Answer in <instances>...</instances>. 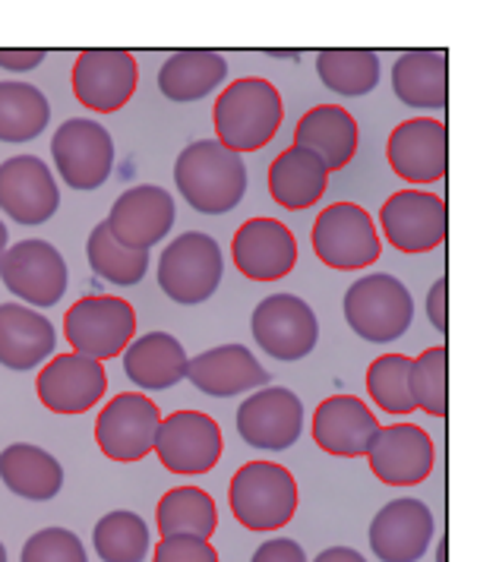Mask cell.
Here are the masks:
<instances>
[{
  "mask_svg": "<svg viewBox=\"0 0 477 562\" xmlns=\"http://www.w3.org/2000/svg\"><path fill=\"white\" fill-rule=\"evenodd\" d=\"M285 121V104L278 89L263 77H244L228 82L212 108L215 139L234 155L266 149Z\"/></svg>",
  "mask_w": 477,
  "mask_h": 562,
  "instance_id": "6da1fadb",
  "label": "cell"
},
{
  "mask_svg": "<svg viewBox=\"0 0 477 562\" xmlns=\"http://www.w3.org/2000/svg\"><path fill=\"white\" fill-rule=\"evenodd\" d=\"M175 183L190 209L202 215H225L247 193V168L244 158L219 139H197L177 155Z\"/></svg>",
  "mask_w": 477,
  "mask_h": 562,
  "instance_id": "7a4b0ae2",
  "label": "cell"
},
{
  "mask_svg": "<svg viewBox=\"0 0 477 562\" xmlns=\"http://www.w3.org/2000/svg\"><path fill=\"white\" fill-rule=\"evenodd\" d=\"M298 503H301V490L295 474L276 461L241 464L228 486V506L253 535L281 531L295 518Z\"/></svg>",
  "mask_w": 477,
  "mask_h": 562,
  "instance_id": "3957f363",
  "label": "cell"
},
{
  "mask_svg": "<svg viewBox=\"0 0 477 562\" xmlns=\"http://www.w3.org/2000/svg\"><path fill=\"white\" fill-rule=\"evenodd\" d=\"M222 272H225L222 247L215 237L202 231H187L175 237L158 259L162 291L184 307H197L209 301L222 284Z\"/></svg>",
  "mask_w": 477,
  "mask_h": 562,
  "instance_id": "277c9868",
  "label": "cell"
},
{
  "mask_svg": "<svg viewBox=\"0 0 477 562\" xmlns=\"http://www.w3.org/2000/svg\"><path fill=\"white\" fill-rule=\"evenodd\" d=\"M345 319L364 341H396L414 319V297L396 276L374 272L357 279L345 291Z\"/></svg>",
  "mask_w": 477,
  "mask_h": 562,
  "instance_id": "5b68a950",
  "label": "cell"
},
{
  "mask_svg": "<svg viewBox=\"0 0 477 562\" xmlns=\"http://www.w3.org/2000/svg\"><path fill=\"white\" fill-rule=\"evenodd\" d=\"M64 335L74 355L92 360L118 358L136 338V310L114 294L79 297L64 316Z\"/></svg>",
  "mask_w": 477,
  "mask_h": 562,
  "instance_id": "8992f818",
  "label": "cell"
},
{
  "mask_svg": "<svg viewBox=\"0 0 477 562\" xmlns=\"http://www.w3.org/2000/svg\"><path fill=\"white\" fill-rule=\"evenodd\" d=\"M313 254L320 262L339 272H354L374 266L382 254L379 231L367 209L357 203H332L326 205L310 231Z\"/></svg>",
  "mask_w": 477,
  "mask_h": 562,
  "instance_id": "52a82bcc",
  "label": "cell"
},
{
  "mask_svg": "<svg viewBox=\"0 0 477 562\" xmlns=\"http://www.w3.org/2000/svg\"><path fill=\"white\" fill-rule=\"evenodd\" d=\"M379 231L399 254H430V250L443 247V240L450 234L446 200L430 190H421V187L399 190L379 209Z\"/></svg>",
  "mask_w": 477,
  "mask_h": 562,
  "instance_id": "ba28073f",
  "label": "cell"
},
{
  "mask_svg": "<svg viewBox=\"0 0 477 562\" xmlns=\"http://www.w3.org/2000/svg\"><path fill=\"white\" fill-rule=\"evenodd\" d=\"M0 281L25 307L48 310L67 294V259L48 240H20L0 256Z\"/></svg>",
  "mask_w": 477,
  "mask_h": 562,
  "instance_id": "9c48e42d",
  "label": "cell"
},
{
  "mask_svg": "<svg viewBox=\"0 0 477 562\" xmlns=\"http://www.w3.org/2000/svg\"><path fill=\"white\" fill-rule=\"evenodd\" d=\"M152 452L171 474L197 477L219 464L225 452V436L215 417L202 411H175L162 417Z\"/></svg>",
  "mask_w": 477,
  "mask_h": 562,
  "instance_id": "30bf717a",
  "label": "cell"
},
{
  "mask_svg": "<svg viewBox=\"0 0 477 562\" xmlns=\"http://www.w3.org/2000/svg\"><path fill=\"white\" fill-rule=\"evenodd\" d=\"M51 158L70 190H99L114 171V139L92 117H70L51 136Z\"/></svg>",
  "mask_w": 477,
  "mask_h": 562,
  "instance_id": "8fae6325",
  "label": "cell"
},
{
  "mask_svg": "<svg viewBox=\"0 0 477 562\" xmlns=\"http://www.w3.org/2000/svg\"><path fill=\"white\" fill-rule=\"evenodd\" d=\"M251 333L269 358L295 363L317 348L320 323L313 307L298 294H269L253 310Z\"/></svg>",
  "mask_w": 477,
  "mask_h": 562,
  "instance_id": "7c38bea8",
  "label": "cell"
},
{
  "mask_svg": "<svg viewBox=\"0 0 477 562\" xmlns=\"http://www.w3.org/2000/svg\"><path fill=\"white\" fill-rule=\"evenodd\" d=\"M162 424L158 405L143 392H121L114 395L96 420V446L111 461H143L155 449V436Z\"/></svg>",
  "mask_w": 477,
  "mask_h": 562,
  "instance_id": "4fadbf2b",
  "label": "cell"
},
{
  "mask_svg": "<svg viewBox=\"0 0 477 562\" xmlns=\"http://www.w3.org/2000/svg\"><path fill=\"white\" fill-rule=\"evenodd\" d=\"M140 82L136 57L124 48H89L76 54L74 95L76 102L96 114L121 111Z\"/></svg>",
  "mask_w": 477,
  "mask_h": 562,
  "instance_id": "5bb4252c",
  "label": "cell"
},
{
  "mask_svg": "<svg viewBox=\"0 0 477 562\" xmlns=\"http://www.w3.org/2000/svg\"><path fill=\"white\" fill-rule=\"evenodd\" d=\"M237 436L263 452H285L291 449L303 430V405L291 389L263 385L244 398V405L234 414Z\"/></svg>",
  "mask_w": 477,
  "mask_h": 562,
  "instance_id": "9a60e30c",
  "label": "cell"
},
{
  "mask_svg": "<svg viewBox=\"0 0 477 562\" xmlns=\"http://www.w3.org/2000/svg\"><path fill=\"white\" fill-rule=\"evenodd\" d=\"M175 218L177 209L171 193L155 183H140L114 200L104 225L121 247L149 254V247L162 244L168 231L175 228Z\"/></svg>",
  "mask_w": 477,
  "mask_h": 562,
  "instance_id": "2e32d148",
  "label": "cell"
},
{
  "mask_svg": "<svg viewBox=\"0 0 477 562\" xmlns=\"http://www.w3.org/2000/svg\"><path fill=\"white\" fill-rule=\"evenodd\" d=\"M364 459L379 484L418 486L428 481L436 464V446L424 427L418 424H392L379 427Z\"/></svg>",
  "mask_w": 477,
  "mask_h": 562,
  "instance_id": "e0dca14e",
  "label": "cell"
},
{
  "mask_svg": "<svg viewBox=\"0 0 477 562\" xmlns=\"http://www.w3.org/2000/svg\"><path fill=\"white\" fill-rule=\"evenodd\" d=\"M389 168L404 183H436L450 171V133L436 117H411L389 133Z\"/></svg>",
  "mask_w": 477,
  "mask_h": 562,
  "instance_id": "ac0fdd59",
  "label": "cell"
},
{
  "mask_svg": "<svg viewBox=\"0 0 477 562\" xmlns=\"http://www.w3.org/2000/svg\"><path fill=\"white\" fill-rule=\"evenodd\" d=\"M0 209L16 225H45L60 209V190L38 155H13L0 161Z\"/></svg>",
  "mask_w": 477,
  "mask_h": 562,
  "instance_id": "d6986e66",
  "label": "cell"
},
{
  "mask_svg": "<svg viewBox=\"0 0 477 562\" xmlns=\"http://www.w3.org/2000/svg\"><path fill=\"white\" fill-rule=\"evenodd\" d=\"M231 259L244 279L281 281L298 266V240L285 222L256 215L234 234Z\"/></svg>",
  "mask_w": 477,
  "mask_h": 562,
  "instance_id": "ffe728a7",
  "label": "cell"
},
{
  "mask_svg": "<svg viewBox=\"0 0 477 562\" xmlns=\"http://www.w3.org/2000/svg\"><path fill=\"white\" fill-rule=\"evenodd\" d=\"M38 402L54 414H86L99 405L108 392L104 363L82 355H57L51 358L35 380Z\"/></svg>",
  "mask_w": 477,
  "mask_h": 562,
  "instance_id": "44dd1931",
  "label": "cell"
},
{
  "mask_svg": "<svg viewBox=\"0 0 477 562\" xmlns=\"http://www.w3.org/2000/svg\"><path fill=\"white\" fill-rule=\"evenodd\" d=\"M433 512L421 499H392L370 521V550L379 562H421L433 543Z\"/></svg>",
  "mask_w": 477,
  "mask_h": 562,
  "instance_id": "7402d4cb",
  "label": "cell"
},
{
  "mask_svg": "<svg viewBox=\"0 0 477 562\" xmlns=\"http://www.w3.org/2000/svg\"><path fill=\"white\" fill-rule=\"evenodd\" d=\"M379 430L377 414L357 395H329L313 411V442L335 459H364Z\"/></svg>",
  "mask_w": 477,
  "mask_h": 562,
  "instance_id": "603a6c76",
  "label": "cell"
},
{
  "mask_svg": "<svg viewBox=\"0 0 477 562\" xmlns=\"http://www.w3.org/2000/svg\"><path fill=\"white\" fill-rule=\"evenodd\" d=\"M187 380L212 398H234L269 385V373L244 345H219L187 363Z\"/></svg>",
  "mask_w": 477,
  "mask_h": 562,
  "instance_id": "cb8c5ba5",
  "label": "cell"
},
{
  "mask_svg": "<svg viewBox=\"0 0 477 562\" xmlns=\"http://www.w3.org/2000/svg\"><path fill=\"white\" fill-rule=\"evenodd\" d=\"M57 335L45 313L25 304H0V363L7 370H35L54 355Z\"/></svg>",
  "mask_w": 477,
  "mask_h": 562,
  "instance_id": "d4e9b609",
  "label": "cell"
},
{
  "mask_svg": "<svg viewBox=\"0 0 477 562\" xmlns=\"http://www.w3.org/2000/svg\"><path fill=\"white\" fill-rule=\"evenodd\" d=\"M357 121L339 104H317L295 127V146L310 149L326 171H345L357 153Z\"/></svg>",
  "mask_w": 477,
  "mask_h": 562,
  "instance_id": "484cf974",
  "label": "cell"
},
{
  "mask_svg": "<svg viewBox=\"0 0 477 562\" xmlns=\"http://www.w3.org/2000/svg\"><path fill=\"white\" fill-rule=\"evenodd\" d=\"M329 171L326 165L301 146H288L269 165V196L288 212L313 209L326 196Z\"/></svg>",
  "mask_w": 477,
  "mask_h": 562,
  "instance_id": "4316f807",
  "label": "cell"
},
{
  "mask_svg": "<svg viewBox=\"0 0 477 562\" xmlns=\"http://www.w3.org/2000/svg\"><path fill=\"white\" fill-rule=\"evenodd\" d=\"M187 351L168 333H149L133 338L124 351V373L143 392H162L187 380Z\"/></svg>",
  "mask_w": 477,
  "mask_h": 562,
  "instance_id": "83f0119b",
  "label": "cell"
},
{
  "mask_svg": "<svg viewBox=\"0 0 477 562\" xmlns=\"http://www.w3.org/2000/svg\"><path fill=\"white\" fill-rule=\"evenodd\" d=\"M392 92L408 108L440 111L450 104V54L421 48L392 64Z\"/></svg>",
  "mask_w": 477,
  "mask_h": 562,
  "instance_id": "f1b7e54d",
  "label": "cell"
},
{
  "mask_svg": "<svg viewBox=\"0 0 477 562\" xmlns=\"http://www.w3.org/2000/svg\"><path fill=\"white\" fill-rule=\"evenodd\" d=\"M0 481L29 503H48L64 486V468L42 446L13 442L0 452Z\"/></svg>",
  "mask_w": 477,
  "mask_h": 562,
  "instance_id": "f546056e",
  "label": "cell"
},
{
  "mask_svg": "<svg viewBox=\"0 0 477 562\" xmlns=\"http://www.w3.org/2000/svg\"><path fill=\"white\" fill-rule=\"evenodd\" d=\"M228 77L225 54L219 52H175L158 70V89L171 102H200L215 92Z\"/></svg>",
  "mask_w": 477,
  "mask_h": 562,
  "instance_id": "4dcf8cb0",
  "label": "cell"
},
{
  "mask_svg": "<svg viewBox=\"0 0 477 562\" xmlns=\"http://www.w3.org/2000/svg\"><path fill=\"white\" fill-rule=\"evenodd\" d=\"M158 537L190 535L209 540L219 531V509L215 499L200 486H175L155 506Z\"/></svg>",
  "mask_w": 477,
  "mask_h": 562,
  "instance_id": "1f68e13d",
  "label": "cell"
},
{
  "mask_svg": "<svg viewBox=\"0 0 477 562\" xmlns=\"http://www.w3.org/2000/svg\"><path fill=\"white\" fill-rule=\"evenodd\" d=\"M48 121L51 104L38 86L16 79L0 82V143H29L45 133Z\"/></svg>",
  "mask_w": 477,
  "mask_h": 562,
  "instance_id": "d6a6232c",
  "label": "cell"
},
{
  "mask_svg": "<svg viewBox=\"0 0 477 562\" xmlns=\"http://www.w3.org/2000/svg\"><path fill=\"white\" fill-rule=\"evenodd\" d=\"M317 77L335 95L360 99L379 82V54L367 48H326L317 54Z\"/></svg>",
  "mask_w": 477,
  "mask_h": 562,
  "instance_id": "836d02e7",
  "label": "cell"
},
{
  "mask_svg": "<svg viewBox=\"0 0 477 562\" xmlns=\"http://www.w3.org/2000/svg\"><path fill=\"white\" fill-rule=\"evenodd\" d=\"M92 547L101 562H143L152 550L149 525L136 512H108L96 521Z\"/></svg>",
  "mask_w": 477,
  "mask_h": 562,
  "instance_id": "e575fe53",
  "label": "cell"
},
{
  "mask_svg": "<svg viewBox=\"0 0 477 562\" xmlns=\"http://www.w3.org/2000/svg\"><path fill=\"white\" fill-rule=\"evenodd\" d=\"M86 259H89V269L104 279L108 284H118V288H133L146 279L149 272V254L146 250H126L121 247L108 225L101 222L92 228L89 240H86Z\"/></svg>",
  "mask_w": 477,
  "mask_h": 562,
  "instance_id": "d590c367",
  "label": "cell"
},
{
  "mask_svg": "<svg viewBox=\"0 0 477 562\" xmlns=\"http://www.w3.org/2000/svg\"><path fill=\"white\" fill-rule=\"evenodd\" d=\"M408 389L414 398V408L428 411L430 417L450 414V351L446 345H436L411 358Z\"/></svg>",
  "mask_w": 477,
  "mask_h": 562,
  "instance_id": "8d00e7d4",
  "label": "cell"
},
{
  "mask_svg": "<svg viewBox=\"0 0 477 562\" xmlns=\"http://www.w3.org/2000/svg\"><path fill=\"white\" fill-rule=\"evenodd\" d=\"M408 370L411 358L408 355H382L370 363L367 370V392L374 398V405L386 414H411L414 398L408 389Z\"/></svg>",
  "mask_w": 477,
  "mask_h": 562,
  "instance_id": "74e56055",
  "label": "cell"
},
{
  "mask_svg": "<svg viewBox=\"0 0 477 562\" xmlns=\"http://www.w3.org/2000/svg\"><path fill=\"white\" fill-rule=\"evenodd\" d=\"M20 562H89V553L74 531L42 528L25 540Z\"/></svg>",
  "mask_w": 477,
  "mask_h": 562,
  "instance_id": "f35d334b",
  "label": "cell"
},
{
  "mask_svg": "<svg viewBox=\"0 0 477 562\" xmlns=\"http://www.w3.org/2000/svg\"><path fill=\"white\" fill-rule=\"evenodd\" d=\"M152 562H222L219 560V550L200 540V537L190 535H175L162 537L152 550Z\"/></svg>",
  "mask_w": 477,
  "mask_h": 562,
  "instance_id": "ab89813d",
  "label": "cell"
},
{
  "mask_svg": "<svg viewBox=\"0 0 477 562\" xmlns=\"http://www.w3.org/2000/svg\"><path fill=\"white\" fill-rule=\"evenodd\" d=\"M251 562H310L307 560V553H303V547L298 540H291V537H273V540H266L256 553H253Z\"/></svg>",
  "mask_w": 477,
  "mask_h": 562,
  "instance_id": "60d3db41",
  "label": "cell"
},
{
  "mask_svg": "<svg viewBox=\"0 0 477 562\" xmlns=\"http://www.w3.org/2000/svg\"><path fill=\"white\" fill-rule=\"evenodd\" d=\"M428 319L440 335L450 333V281L436 279L428 294Z\"/></svg>",
  "mask_w": 477,
  "mask_h": 562,
  "instance_id": "b9f144b4",
  "label": "cell"
},
{
  "mask_svg": "<svg viewBox=\"0 0 477 562\" xmlns=\"http://www.w3.org/2000/svg\"><path fill=\"white\" fill-rule=\"evenodd\" d=\"M48 54L42 48H0V67L3 70H13V74H29L35 67H42Z\"/></svg>",
  "mask_w": 477,
  "mask_h": 562,
  "instance_id": "7bdbcfd3",
  "label": "cell"
},
{
  "mask_svg": "<svg viewBox=\"0 0 477 562\" xmlns=\"http://www.w3.org/2000/svg\"><path fill=\"white\" fill-rule=\"evenodd\" d=\"M313 562H367L357 550H352V547H329V550H323L320 557Z\"/></svg>",
  "mask_w": 477,
  "mask_h": 562,
  "instance_id": "ee69618b",
  "label": "cell"
},
{
  "mask_svg": "<svg viewBox=\"0 0 477 562\" xmlns=\"http://www.w3.org/2000/svg\"><path fill=\"white\" fill-rule=\"evenodd\" d=\"M436 562H446V537H443L440 547H436Z\"/></svg>",
  "mask_w": 477,
  "mask_h": 562,
  "instance_id": "f6af8a7d",
  "label": "cell"
},
{
  "mask_svg": "<svg viewBox=\"0 0 477 562\" xmlns=\"http://www.w3.org/2000/svg\"><path fill=\"white\" fill-rule=\"evenodd\" d=\"M7 237H10V234H7V225L0 222V256H3V250H7Z\"/></svg>",
  "mask_w": 477,
  "mask_h": 562,
  "instance_id": "bcb514c9",
  "label": "cell"
},
{
  "mask_svg": "<svg viewBox=\"0 0 477 562\" xmlns=\"http://www.w3.org/2000/svg\"><path fill=\"white\" fill-rule=\"evenodd\" d=\"M0 562H7V547L0 543Z\"/></svg>",
  "mask_w": 477,
  "mask_h": 562,
  "instance_id": "7dc6e473",
  "label": "cell"
}]
</instances>
